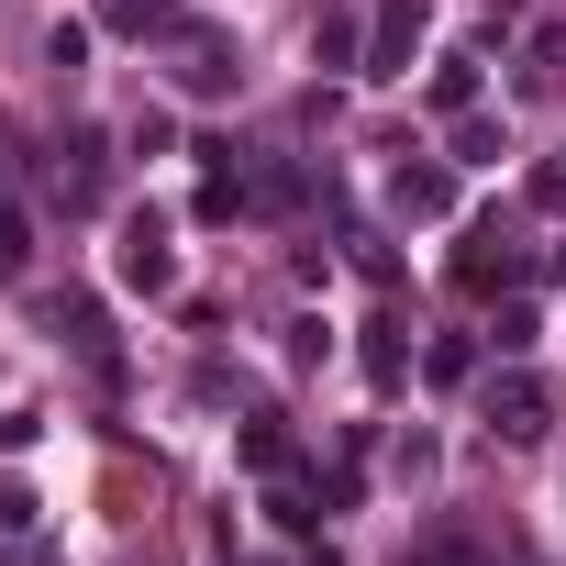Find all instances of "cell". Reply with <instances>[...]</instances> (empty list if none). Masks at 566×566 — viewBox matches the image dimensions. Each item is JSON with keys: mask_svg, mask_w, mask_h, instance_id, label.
Returning a JSON list of instances; mask_svg holds the SVG:
<instances>
[{"mask_svg": "<svg viewBox=\"0 0 566 566\" xmlns=\"http://www.w3.org/2000/svg\"><path fill=\"white\" fill-rule=\"evenodd\" d=\"M56 156H67V167H56V211H101V200H112V145H101V134H67Z\"/></svg>", "mask_w": 566, "mask_h": 566, "instance_id": "5", "label": "cell"}, {"mask_svg": "<svg viewBox=\"0 0 566 566\" xmlns=\"http://www.w3.org/2000/svg\"><path fill=\"white\" fill-rule=\"evenodd\" d=\"M345 255H356V277H378V290H400V255H389V244H378V233H367V222H356V233H345Z\"/></svg>", "mask_w": 566, "mask_h": 566, "instance_id": "16", "label": "cell"}, {"mask_svg": "<svg viewBox=\"0 0 566 566\" xmlns=\"http://www.w3.org/2000/svg\"><path fill=\"white\" fill-rule=\"evenodd\" d=\"M422 367H433V378H478V345H467V334H444V345H433Z\"/></svg>", "mask_w": 566, "mask_h": 566, "instance_id": "21", "label": "cell"}, {"mask_svg": "<svg viewBox=\"0 0 566 566\" xmlns=\"http://www.w3.org/2000/svg\"><path fill=\"white\" fill-rule=\"evenodd\" d=\"M500 277H533V244H522L511 222H478V233H467V255H455V290H478V301H489Z\"/></svg>", "mask_w": 566, "mask_h": 566, "instance_id": "4", "label": "cell"}, {"mask_svg": "<svg viewBox=\"0 0 566 566\" xmlns=\"http://www.w3.org/2000/svg\"><path fill=\"white\" fill-rule=\"evenodd\" d=\"M433 112H478V67H467V56H444V78H433Z\"/></svg>", "mask_w": 566, "mask_h": 566, "instance_id": "18", "label": "cell"}, {"mask_svg": "<svg viewBox=\"0 0 566 566\" xmlns=\"http://www.w3.org/2000/svg\"><path fill=\"white\" fill-rule=\"evenodd\" d=\"M422 45V0H378V34H367V78H411Z\"/></svg>", "mask_w": 566, "mask_h": 566, "instance_id": "6", "label": "cell"}, {"mask_svg": "<svg viewBox=\"0 0 566 566\" xmlns=\"http://www.w3.org/2000/svg\"><path fill=\"white\" fill-rule=\"evenodd\" d=\"M23 255H34V222L12 211V189H0V277H23Z\"/></svg>", "mask_w": 566, "mask_h": 566, "instance_id": "17", "label": "cell"}, {"mask_svg": "<svg viewBox=\"0 0 566 566\" xmlns=\"http://www.w3.org/2000/svg\"><path fill=\"white\" fill-rule=\"evenodd\" d=\"M301 200H312V167H290V156L255 167V211H301Z\"/></svg>", "mask_w": 566, "mask_h": 566, "instance_id": "12", "label": "cell"}, {"mask_svg": "<svg viewBox=\"0 0 566 566\" xmlns=\"http://www.w3.org/2000/svg\"><path fill=\"white\" fill-rule=\"evenodd\" d=\"M478 422H489L500 444H544V433H555V389H544L522 356H500L489 389H478Z\"/></svg>", "mask_w": 566, "mask_h": 566, "instance_id": "2", "label": "cell"}, {"mask_svg": "<svg viewBox=\"0 0 566 566\" xmlns=\"http://www.w3.org/2000/svg\"><path fill=\"white\" fill-rule=\"evenodd\" d=\"M112 277H123V290H145V301H156V290H178V255H167V222H156V211H134V222H123Z\"/></svg>", "mask_w": 566, "mask_h": 566, "instance_id": "3", "label": "cell"}, {"mask_svg": "<svg viewBox=\"0 0 566 566\" xmlns=\"http://www.w3.org/2000/svg\"><path fill=\"white\" fill-rule=\"evenodd\" d=\"M244 467H255V478H290V467H301V444H290V422H277V411L244 422Z\"/></svg>", "mask_w": 566, "mask_h": 566, "instance_id": "11", "label": "cell"}, {"mask_svg": "<svg viewBox=\"0 0 566 566\" xmlns=\"http://www.w3.org/2000/svg\"><path fill=\"white\" fill-rule=\"evenodd\" d=\"M455 156H467V167H500V156H511V134H500V123H478V112H467V134H455Z\"/></svg>", "mask_w": 566, "mask_h": 566, "instance_id": "19", "label": "cell"}, {"mask_svg": "<svg viewBox=\"0 0 566 566\" xmlns=\"http://www.w3.org/2000/svg\"><path fill=\"white\" fill-rule=\"evenodd\" d=\"M566 78V23H544L533 45H522V90H555Z\"/></svg>", "mask_w": 566, "mask_h": 566, "instance_id": "14", "label": "cell"}, {"mask_svg": "<svg viewBox=\"0 0 566 566\" xmlns=\"http://www.w3.org/2000/svg\"><path fill=\"white\" fill-rule=\"evenodd\" d=\"M0 544H12V533H0Z\"/></svg>", "mask_w": 566, "mask_h": 566, "instance_id": "25", "label": "cell"}, {"mask_svg": "<svg viewBox=\"0 0 566 566\" xmlns=\"http://www.w3.org/2000/svg\"><path fill=\"white\" fill-rule=\"evenodd\" d=\"M367 378H378V389H400V378H411V345H400V312H389V323H367Z\"/></svg>", "mask_w": 566, "mask_h": 566, "instance_id": "13", "label": "cell"}, {"mask_svg": "<svg viewBox=\"0 0 566 566\" xmlns=\"http://www.w3.org/2000/svg\"><path fill=\"white\" fill-rule=\"evenodd\" d=\"M156 56H167V90H178V101H222V90L244 78V45H233V23H178Z\"/></svg>", "mask_w": 566, "mask_h": 566, "instance_id": "1", "label": "cell"}, {"mask_svg": "<svg viewBox=\"0 0 566 566\" xmlns=\"http://www.w3.org/2000/svg\"><path fill=\"white\" fill-rule=\"evenodd\" d=\"M78 56H90V23H56V34H45V67H56V78H78Z\"/></svg>", "mask_w": 566, "mask_h": 566, "instance_id": "20", "label": "cell"}, {"mask_svg": "<svg viewBox=\"0 0 566 566\" xmlns=\"http://www.w3.org/2000/svg\"><path fill=\"white\" fill-rule=\"evenodd\" d=\"M533 334H544V323H533V301H511V312H489V334H478V345H489V356H533Z\"/></svg>", "mask_w": 566, "mask_h": 566, "instance_id": "15", "label": "cell"}, {"mask_svg": "<svg viewBox=\"0 0 566 566\" xmlns=\"http://www.w3.org/2000/svg\"><path fill=\"white\" fill-rule=\"evenodd\" d=\"M101 23H112V34H145V45H167L189 12H178V0H101Z\"/></svg>", "mask_w": 566, "mask_h": 566, "instance_id": "10", "label": "cell"}, {"mask_svg": "<svg viewBox=\"0 0 566 566\" xmlns=\"http://www.w3.org/2000/svg\"><path fill=\"white\" fill-rule=\"evenodd\" d=\"M0 533H34V489H12V478H0Z\"/></svg>", "mask_w": 566, "mask_h": 566, "instance_id": "22", "label": "cell"}, {"mask_svg": "<svg viewBox=\"0 0 566 566\" xmlns=\"http://www.w3.org/2000/svg\"><path fill=\"white\" fill-rule=\"evenodd\" d=\"M533 211H566V167H533Z\"/></svg>", "mask_w": 566, "mask_h": 566, "instance_id": "23", "label": "cell"}, {"mask_svg": "<svg viewBox=\"0 0 566 566\" xmlns=\"http://www.w3.org/2000/svg\"><path fill=\"white\" fill-rule=\"evenodd\" d=\"M389 211H400V222H444V211H455V178L400 156V178H389Z\"/></svg>", "mask_w": 566, "mask_h": 566, "instance_id": "7", "label": "cell"}, {"mask_svg": "<svg viewBox=\"0 0 566 566\" xmlns=\"http://www.w3.org/2000/svg\"><path fill=\"white\" fill-rule=\"evenodd\" d=\"M312 67H334V78H367V34H356V12H345V0L312 23Z\"/></svg>", "mask_w": 566, "mask_h": 566, "instance_id": "9", "label": "cell"}, {"mask_svg": "<svg viewBox=\"0 0 566 566\" xmlns=\"http://www.w3.org/2000/svg\"><path fill=\"white\" fill-rule=\"evenodd\" d=\"M290 566H345V555H334V544H301V555H290Z\"/></svg>", "mask_w": 566, "mask_h": 566, "instance_id": "24", "label": "cell"}, {"mask_svg": "<svg viewBox=\"0 0 566 566\" xmlns=\"http://www.w3.org/2000/svg\"><path fill=\"white\" fill-rule=\"evenodd\" d=\"M56 334H67V356H78V367H101V378H112V323H101V301H90V290H67V301H56Z\"/></svg>", "mask_w": 566, "mask_h": 566, "instance_id": "8", "label": "cell"}]
</instances>
